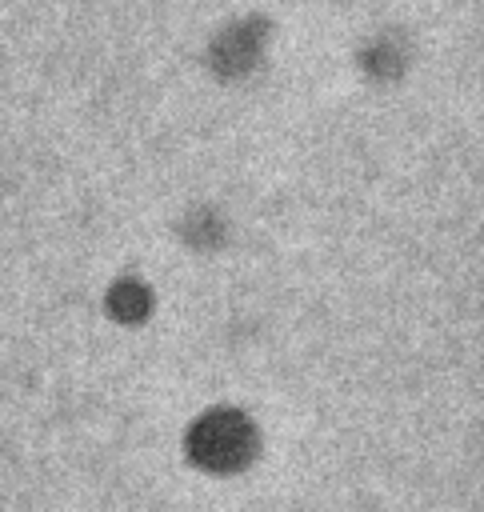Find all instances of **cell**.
I'll use <instances>...</instances> for the list:
<instances>
[{"mask_svg":"<svg viewBox=\"0 0 484 512\" xmlns=\"http://www.w3.org/2000/svg\"><path fill=\"white\" fill-rule=\"evenodd\" d=\"M192 456L208 468H236L252 456V428L232 412H212L192 428Z\"/></svg>","mask_w":484,"mask_h":512,"instance_id":"6da1fadb","label":"cell"}]
</instances>
